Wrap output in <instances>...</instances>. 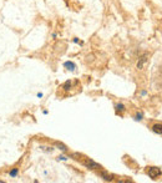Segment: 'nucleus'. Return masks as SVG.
<instances>
[{"instance_id":"2eb2a0df","label":"nucleus","mask_w":162,"mask_h":183,"mask_svg":"<svg viewBox=\"0 0 162 183\" xmlns=\"http://www.w3.org/2000/svg\"><path fill=\"white\" fill-rule=\"evenodd\" d=\"M37 97H39V98H41V97H43V94H41V92H39V94H37Z\"/></svg>"},{"instance_id":"7ed1b4c3","label":"nucleus","mask_w":162,"mask_h":183,"mask_svg":"<svg viewBox=\"0 0 162 183\" xmlns=\"http://www.w3.org/2000/svg\"><path fill=\"white\" fill-rule=\"evenodd\" d=\"M100 177L104 179V181H106V182H112L114 181V176L112 174H109L107 172H100Z\"/></svg>"},{"instance_id":"20e7f679","label":"nucleus","mask_w":162,"mask_h":183,"mask_svg":"<svg viewBox=\"0 0 162 183\" xmlns=\"http://www.w3.org/2000/svg\"><path fill=\"white\" fill-rule=\"evenodd\" d=\"M151 129H152V132H155L156 135H162V125L161 123H155Z\"/></svg>"},{"instance_id":"9d476101","label":"nucleus","mask_w":162,"mask_h":183,"mask_svg":"<svg viewBox=\"0 0 162 183\" xmlns=\"http://www.w3.org/2000/svg\"><path fill=\"white\" fill-rule=\"evenodd\" d=\"M71 88V81H66L65 85H64V90L65 91H69Z\"/></svg>"},{"instance_id":"f03ea898","label":"nucleus","mask_w":162,"mask_h":183,"mask_svg":"<svg viewBox=\"0 0 162 183\" xmlns=\"http://www.w3.org/2000/svg\"><path fill=\"white\" fill-rule=\"evenodd\" d=\"M148 176L152 179H156L157 177L161 176V169L158 167H150V169H148Z\"/></svg>"},{"instance_id":"423d86ee","label":"nucleus","mask_w":162,"mask_h":183,"mask_svg":"<svg viewBox=\"0 0 162 183\" xmlns=\"http://www.w3.org/2000/svg\"><path fill=\"white\" fill-rule=\"evenodd\" d=\"M146 61H147V54H145L143 56H141V59L139 60V62H137V69H142L143 65L146 64Z\"/></svg>"},{"instance_id":"f257e3e1","label":"nucleus","mask_w":162,"mask_h":183,"mask_svg":"<svg viewBox=\"0 0 162 183\" xmlns=\"http://www.w3.org/2000/svg\"><path fill=\"white\" fill-rule=\"evenodd\" d=\"M84 166L86 167V168H89V169H99V168H101V166L99 164V163H96L95 161H92V160H90V158H86V160H84Z\"/></svg>"},{"instance_id":"ddd939ff","label":"nucleus","mask_w":162,"mask_h":183,"mask_svg":"<svg viewBox=\"0 0 162 183\" xmlns=\"http://www.w3.org/2000/svg\"><path fill=\"white\" fill-rule=\"evenodd\" d=\"M136 120H137V121H141V120H142V113H137V115H136Z\"/></svg>"},{"instance_id":"9b49d317","label":"nucleus","mask_w":162,"mask_h":183,"mask_svg":"<svg viewBox=\"0 0 162 183\" xmlns=\"http://www.w3.org/2000/svg\"><path fill=\"white\" fill-rule=\"evenodd\" d=\"M40 148H41L43 151H45V152H50V153L54 151V148H51V147H45V146H41Z\"/></svg>"},{"instance_id":"6e6552de","label":"nucleus","mask_w":162,"mask_h":183,"mask_svg":"<svg viewBox=\"0 0 162 183\" xmlns=\"http://www.w3.org/2000/svg\"><path fill=\"white\" fill-rule=\"evenodd\" d=\"M55 146H56L59 150L64 151V152H66V151H67V147H66L65 145H62V143H60V142H55Z\"/></svg>"},{"instance_id":"f8f14e48","label":"nucleus","mask_w":162,"mask_h":183,"mask_svg":"<svg viewBox=\"0 0 162 183\" xmlns=\"http://www.w3.org/2000/svg\"><path fill=\"white\" fill-rule=\"evenodd\" d=\"M58 161H67V158H66L65 156H59L58 157Z\"/></svg>"},{"instance_id":"0eeeda50","label":"nucleus","mask_w":162,"mask_h":183,"mask_svg":"<svg viewBox=\"0 0 162 183\" xmlns=\"http://www.w3.org/2000/svg\"><path fill=\"white\" fill-rule=\"evenodd\" d=\"M18 174H19V168H11V169H10V172H9V176H10V177L15 178Z\"/></svg>"},{"instance_id":"39448f33","label":"nucleus","mask_w":162,"mask_h":183,"mask_svg":"<svg viewBox=\"0 0 162 183\" xmlns=\"http://www.w3.org/2000/svg\"><path fill=\"white\" fill-rule=\"evenodd\" d=\"M64 67L67 69L69 71H74L76 69V65L72 61H66V62H64Z\"/></svg>"},{"instance_id":"4468645a","label":"nucleus","mask_w":162,"mask_h":183,"mask_svg":"<svg viewBox=\"0 0 162 183\" xmlns=\"http://www.w3.org/2000/svg\"><path fill=\"white\" fill-rule=\"evenodd\" d=\"M74 43H76V44H80V41H79V39H76V37H75V39H74Z\"/></svg>"},{"instance_id":"1a4fd4ad","label":"nucleus","mask_w":162,"mask_h":183,"mask_svg":"<svg viewBox=\"0 0 162 183\" xmlns=\"http://www.w3.org/2000/svg\"><path fill=\"white\" fill-rule=\"evenodd\" d=\"M125 111V106L122 103H117L116 105V112L118 113V112H124Z\"/></svg>"}]
</instances>
